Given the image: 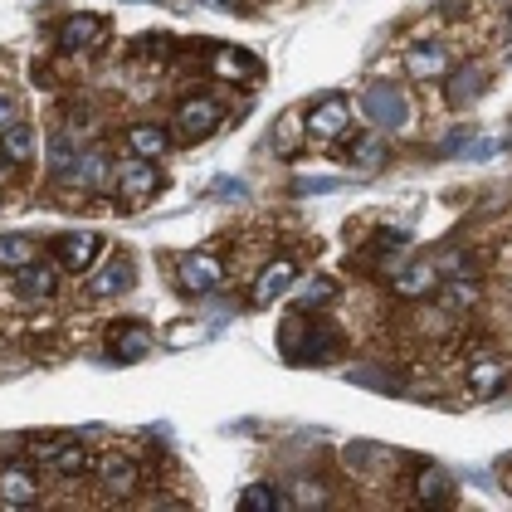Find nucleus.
<instances>
[{
  "label": "nucleus",
  "mask_w": 512,
  "mask_h": 512,
  "mask_svg": "<svg viewBox=\"0 0 512 512\" xmlns=\"http://www.w3.org/2000/svg\"><path fill=\"white\" fill-rule=\"evenodd\" d=\"M127 147H132V157H161L166 147H171V137H166V127H152V122H142V127H132L127 132Z\"/></svg>",
  "instance_id": "nucleus-24"
},
{
  "label": "nucleus",
  "mask_w": 512,
  "mask_h": 512,
  "mask_svg": "<svg viewBox=\"0 0 512 512\" xmlns=\"http://www.w3.org/2000/svg\"><path fill=\"white\" fill-rule=\"evenodd\" d=\"M113 186H118L122 205H147V200L166 186V176H161L147 157H137V161H127V166H118V171H113Z\"/></svg>",
  "instance_id": "nucleus-4"
},
{
  "label": "nucleus",
  "mask_w": 512,
  "mask_h": 512,
  "mask_svg": "<svg viewBox=\"0 0 512 512\" xmlns=\"http://www.w3.org/2000/svg\"><path fill=\"white\" fill-rule=\"evenodd\" d=\"M434 288H439V269H434L430 259H420V264H410V269L395 274V293L400 298H430Z\"/></svg>",
  "instance_id": "nucleus-17"
},
{
  "label": "nucleus",
  "mask_w": 512,
  "mask_h": 512,
  "mask_svg": "<svg viewBox=\"0 0 512 512\" xmlns=\"http://www.w3.org/2000/svg\"><path fill=\"white\" fill-rule=\"evenodd\" d=\"M410 493H415L420 508H449V503H454V478L439 469V464H415Z\"/></svg>",
  "instance_id": "nucleus-11"
},
{
  "label": "nucleus",
  "mask_w": 512,
  "mask_h": 512,
  "mask_svg": "<svg viewBox=\"0 0 512 512\" xmlns=\"http://www.w3.org/2000/svg\"><path fill=\"white\" fill-rule=\"evenodd\" d=\"M210 74H215V79H230V83H249L259 74V59H254L249 49H220V54L210 59Z\"/></svg>",
  "instance_id": "nucleus-16"
},
{
  "label": "nucleus",
  "mask_w": 512,
  "mask_h": 512,
  "mask_svg": "<svg viewBox=\"0 0 512 512\" xmlns=\"http://www.w3.org/2000/svg\"><path fill=\"white\" fill-rule=\"evenodd\" d=\"M93 478H98V488L108 493V498H132L137 488H142V464L132 459V454H103V459H93Z\"/></svg>",
  "instance_id": "nucleus-3"
},
{
  "label": "nucleus",
  "mask_w": 512,
  "mask_h": 512,
  "mask_svg": "<svg viewBox=\"0 0 512 512\" xmlns=\"http://www.w3.org/2000/svg\"><path fill=\"white\" fill-rule=\"evenodd\" d=\"M20 171H25V166H15V161H10L5 152H0V186H10V181H15Z\"/></svg>",
  "instance_id": "nucleus-32"
},
{
  "label": "nucleus",
  "mask_w": 512,
  "mask_h": 512,
  "mask_svg": "<svg viewBox=\"0 0 512 512\" xmlns=\"http://www.w3.org/2000/svg\"><path fill=\"white\" fill-rule=\"evenodd\" d=\"M405 69H410V79H439L449 69V54L439 44H415L410 59H405Z\"/></svg>",
  "instance_id": "nucleus-22"
},
{
  "label": "nucleus",
  "mask_w": 512,
  "mask_h": 512,
  "mask_svg": "<svg viewBox=\"0 0 512 512\" xmlns=\"http://www.w3.org/2000/svg\"><path fill=\"white\" fill-rule=\"evenodd\" d=\"M293 283H298V259H293V254H278V259H269V264L259 269V278H254V293H249V298H254L259 308H269V303H274V298H283Z\"/></svg>",
  "instance_id": "nucleus-10"
},
{
  "label": "nucleus",
  "mask_w": 512,
  "mask_h": 512,
  "mask_svg": "<svg viewBox=\"0 0 512 512\" xmlns=\"http://www.w3.org/2000/svg\"><path fill=\"white\" fill-rule=\"evenodd\" d=\"M347 122H352L347 98H342V93H327V98H317L313 108H308L303 132H308L313 142H337V137H347Z\"/></svg>",
  "instance_id": "nucleus-6"
},
{
  "label": "nucleus",
  "mask_w": 512,
  "mask_h": 512,
  "mask_svg": "<svg viewBox=\"0 0 512 512\" xmlns=\"http://www.w3.org/2000/svg\"><path fill=\"white\" fill-rule=\"evenodd\" d=\"M30 459L40 464V469L59 473V478H79V473L93 469V454L74 444V439H54V434H40V439H30Z\"/></svg>",
  "instance_id": "nucleus-2"
},
{
  "label": "nucleus",
  "mask_w": 512,
  "mask_h": 512,
  "mask_svg": "<svg viewBox=\"0 0 512 512\" xmlns=\"http://www.w3.org/2000/svg\"><path fill=\"white\" fill-rule=\"evenodd\" d=\"M298 113H283L278 118V127H274V157H293L298 152Z\"/></svg>",
  "instance_id": "nucleus-29"
},
{
  "label": "nucleus",
  "mask_w": 512,
  "mask_h": 512,
  "mask_svg": "<svg viewBox=\"0 0 512 512\" xmlns=\"http://www.w3.org/2000/svg\"><path fill=\"white\" fill-rule=\"evenodd\" d=\"M361 113L371 118L376 132H395V127L410 122V98H405L400 88H391V83H376V88L361 98Z\"/></svg>",
  "instance_id": "nucleus-5"
},
{
  "label": "nucleus",
  "mask_w": 512,
  "mask_h": 512,
  "mask_svg": "<svg viewBox=\"0 0 512 512\" xmlns=\"http://www.w3.org/2000/svg\"><path fill=\"white\" fill-rule=\"evenodd\" d=\"M278 352L288 361H327V356L342 352V332L317 313H293L278 332Z\"/></svg>",
  "instance_id": "nucleus-1"
},
{
  "label": "nucleus",
  "mask_w": 512,
  "mask_h": 512,
  "mask_svg": "<svg viewBox=\"0 0 512 512\" xmlns=\"http://www.w3.org/2000/svg\"><path fill=\"white\" fill-rule=\"evenodd\" d=\"M220 278H225L220 254H186V259L176 264V283H181L186 293H210V288H220Z\"/></svg>",
  "instance_id": "nucleus-12"
},
{
  "label": "nucleus",
  "mask_w": 512,
  "mask_h": 512,
  "mask_svg": "<svg viewBox=\"0 0 512 512\" xmlns=\"http://www.w3.org/2000/svg\"><path fill=\"white\" fill-rule=\"evenodd\" d=\"M15 293H25V298H54L59 293V274L49 264H25L20 278H15Z\"/></svg>",
  "instance_id": "nucleus-20"
},
{
  "label": "nucleus",
  "mask_w": 512,
  "mask_h": 512,
  "mask_svg": "<svg viewBox=\"0 0 512 512\" xmlns=\"http://www.w3.org/2000/svg\"><path fill=\"white\" fill-rule=\"evenodd\" d=\"M103 40V20L98 15H69L59 30V54H83L88 44Z\"/></svg>",
  "instance_id": "nucleus-15"
},
{
  "label": "nucleus",
  "mask_w": 512,
  "mask_h": 512,
  "mask_svg": "<svg viewBox=\"0 0 512 512\" xmlns=\"http://www.w3.org/2000/svg\"><path fill=\"white\" fill-rule=\"evenodd\" d=\"M152 347V332L142 322H113L108 327V356L113 361H142Z\"/></svg>",
  "instance_id": "nucleus-14"
},
{
  "label": "nucleus",
  "mask_w": 512,
  "mask_h": 512,
  "mask_svg": "<svg viewBox=\"0 0 512 512\" xmlns=\"http://www.w3.org/2000/svg\"><path fill=\"white\" fill-rule=\"evenodd\" d=\"M352 161L361 166V171H381V166L391 161V147H386V137H376V132L356 137V142H352Z\"/></svg>",
  "instance_id": "nucleus-25"
},
{
  "label": "nucleus",
  "mask_w": 512,
  "mask_h": 512,
  "mask_svg": "<svg viewBox=\"0 0 512 512\" xmlns=\"http://www.w3.org/2000/svg\"><path fill=\"white\" fill-rule=\"evenodd\" d=\"M69 186H83V191H103L108 181H113V161L103 147H83L79 161H74V171L64 176Z\"/></svg>",
  "instance_id": "nucleus-13"
},
{
  "label": "nucleus",
  "mask_w": 512,
  "mask_h": 512,
  "mask_svg": "<svg viewBox=\"0 0 512 512\" xmlns=\"http://www.w3.org/2000/svg\"><path fill=\"white\" fill-rule=\"evenodd\" d=\"M35 147H40V137H35V127H30V122H10V127L0 132V152L15 161V166H30Z\"/></svg>",
  "instance_id": "nucleus-18"
},
{
  "label": "nucleus",
  "mask_w": 512,
  "mask_h": 512,
  "mask_svg": "<svg viewBox=\"0 0 512 512\" xmlns=\"http://www.w3.org/2000/svg\"><path fill=\"white\" fill-rule=\"evenodd\" d=\"M503 381H508V366H503V361H478V366H469V395L473 400L498 395L503 391Z\"/></svg>",
  "instance_id": "nucleus-21"
},
{
  "label": "nucleus",
  "mask_w": 512,
  "mask_h": 512,
  "mask_svg": "<svg viewBox=\"0 0 512 512\" xmlns=\"http://www.w3.org/2000/svg\"><path fill=\"white\" fill-rule=\"evenodd\" d=\"M332 298H337V283H332V278H313V283L298 293V313H322Z\"/></svg>",
  "instance_id": "nucleus-28"
},
{
  "label": "nucleus",
  "mask_w": 512,
  "mask_h": 512,
  "mask_svg": "<svg viewBox=\"0 0 512 512\" xmlns=\"http://www.w3.org/2000/svg\"><path fill=\"white\" fill-rule=\"evenodd\" d=\"M127 288H132V264H127V259H108V264L93 274V283H88L93 298H118Z\"/></svg>",
  "instance_id": "nucleus-19"
},
{
  "label": "nucleus",
  "mask_w": 512,
  "mask_h": 512,
  "mask_svg": "<svg viewBox=\"0 0 512 512\" xmlns=\"http://www.w3.org/2000/svg\"><path fill=\"white\" fill-rule=\"evenodd\" d=\"M220 122H225V108H220V98H210V93H196V98H186V103L176 108V132H181V142L210 137Z\"/></svg>",
  "instance_id": "nucleus-7"
},
{
  "label": "nucleus",
  "mask_w": 512,
  "mask_h": 512,
  "mask_svg": "<svg viewBox=\"0 0 512 512\" xmlns=\"http://www.w3.org/2000/svg\"><path fill=\"white\" fill-rule=\"evenodd\" d=\"M10 122H15V98H10V93H0V132H5Z\"/></svg>",
  "instance_id": "nucleus-33"
},
{
  "label": "nucleus",
  "mask_w": 512,
  "mask_h": 512,
  "mask_svg": "<svg viewBox=\"0 0 512 512\" xmlns=\"http://www.w3.org/2000/svg\"><path fill=\"white\" fill-rule=\"evenodd\" d=\"M483 88H488V74H483L478 64H459V69L449 74V98H454V103H473Z\"/></svg>",
  "instance_id": "nucleus-23"
},
{
  "label": "nucleus",
  "mask_w": 512,
  "mask_h": 512,
  "mask_svg": "<svg viewBox=\"0 0 512 512\" xmlns=\"http://www.w3.org/2000/svg\"><path fill=\"white\" fill-rule=\"evenodd\" d=\"M40 503V473L25 459L0 469V508H35Z\"/></svg>",
  "instance_id": "nucleus-8"
},
{
  "label": "nucleus",
  "mask_w": 512,
  "mask_h": 512,
  "mask_svg": "<svg viewBox=\"0 0 512 512\" xmlns=\"http://www.w3.org/2000/svg\"><path fill=\"white\" fill-rule=\"evenodd\" d=\"M508 137H512V127H508Z\"/></svg>",
  "instance_id": "nucleus-35"
},
{
  "label": "nucleus",
  "mask_w": 512,
  "mask_h": 512,
  "mask_svg": "<svg viewBox=\"0 0 512 512\" xmlns=\"http://www.w3.org/2000/svg\"><path fill=\"white\" fill-rule=\"evenodd\" d=\"M508 40H512V15H508Z\"/></svg>",
  "instance_id": "nucleus-34"
},
{
  "label": "nucleus",
  "mask_w": 512,
  "mask_h": 512,
  "mask_svg": "<svg viewBox=\"0 0 512 512\" xmlns=\"http://www.w3.org/2000/svg\"><path fill=\"white\" fill-rule=\"evenodd\" d=\"M239 508H244V512H288L293 503H288V498H278L269 483H254V488H244Z\"/></svg>",
  "instance_id": "nucleus-27"
},
{
  "label": "nucleus",
  "mask_w": 512,
  "mask_h": 512,
  "mask_svg": "<svg viewBox=\"0 0 512 512\" xmlns=\"http://www.w3.org/2000/svg\"><path fill=\"white\" fill-rule=\"evenodd\" d=\"M54 259L64 264V274H83L103 259V235L93 230H74V235H59L54 239Z\"/></svg>",
  "instance_id": "nucleus-9"
},
{
  "label": "nucleus",
  "mask_w": 512,
  "mask_h": 512,
  "mask_svg": "<svg viewBox=\"0 0 512 512\" xmlns=\"http://www.w3.org/2000/svg\"><path fill=\"white\" fill-rule=\"evenodd\" d=\"M74 161H79V147H74L69 137H54V142H49V166H54V176H59V181L74 171Z\"/></svg>",
  "instance_id": "nucleus-30"
},
{
  "label": "nucleus",
  "mask_w": 512,
  "mask_h": 512,
  "mask_svg": "<svg viewBox=\"0 0 512 512\" xmlns=\"http://www.w3.org/2000/svg\"><path fill=\"white\" fill-rule=\"evenodd\" d=\"M25 264H35V239L30 235H0V269H25Z\"/></svg>",
  "instance_id": "nucleus-26"
},
{
  "label": "nucleus",
  "mask_w": 512,
  "mask_h": 512,
  "mask_svg": "<svg viewBox=\"0 0 512 512\" xmlns=\"http://www.w3.org/2000/svg\"><path fill=\"white\" fill-rule=\"evenodd\" d=\"M293 508H327V488H322L317 478H303V483L293 488Z\"/></svg>",
  "instance_id": "nucleus-31"
}]
</instances>
